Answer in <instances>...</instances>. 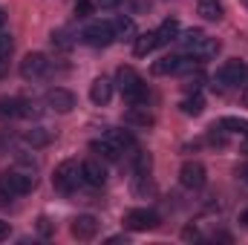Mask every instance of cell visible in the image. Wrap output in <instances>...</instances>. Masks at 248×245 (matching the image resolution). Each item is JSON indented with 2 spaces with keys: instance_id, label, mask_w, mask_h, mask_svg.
<instances>
[{
  "instance_id": "cell-16",
  "label": "cell",
  "mask_w": 248,
  "mask_h": 245,
  "mask_svg": "<svg viewBox=\"0 0 248 245\" xmlns=\"http://www.w3.org/2000/svg\"><path fill=\"white\" fill-rule=\"evenodd\" d=\"M20 116H23V101L3 95V98H0V122H15V119H20Z\"/></svg>"
},
{
  "instance_id": "cell-4",
  "label": "cell",
  "mask_w": 248,
  "mask_h": 245,
  "mask_svg": "<svg viewBox=\"0 0 248 245\" xmlns=\"http://www.w3.org/2000/svg\"><path fill=\"white\" fill-rule=\"evenodd\" d=\"M81 41L87 46H110L116 41V32H113V23H90L84 32H81Z\"/></svg>"
},
{
  "instance_id": "cell-40",
  "label": "cell",
  "mask_w": 248,
  "mask_h": 245,
  "mask_svg": "<svg viewBox=\"0 0 248 245\" xmlns=\"http://www.w3.org/2000/svg\"><path fill=\"white\" fill-rule=\"evenodd\" d=\"M240 222H243V225H246V228H248V208H246V211H243V214H240Z\"/></svg>"
},
{
  "instance_id": "cell-34",
  "label": "cell",
  "mask_w": 248,
  "mask_h": 245,
  "mask_svg": "<svg viewBox=\"0 0 248 245\" xmlns=\"http://www.w3.org/2000/svg\"><path fill=\"white\" fill-rule=\"evenodd\" d=\"M52 44H58L61 49H69V41H66V35H63V32H55V35H52Z\"/></svg>"
},
{
  "instance_id": "cell-14",
  "label": "cell",
  "mask_w": 248,
  "mask_h": 245,
  "mask_svg": "<svg viewBox=\"0 0 248 245\" xmlns=\"http://www.w3.org/2000/svg\"><path fill=\"white\" fill-rule=\"evenodd\" d=\"M124 122H127V124H136V127H150L156 119H153V113H150L144 104H133V107L124 113Z\"/></svg>"
},
{
  "instance_id": "cell-6",
  "label": "cell",
  "mask_w": 248,
  "mask_h": 245,
  "mask_svg": "<svg viewBox=\"0 0 248 245\" xmlns=\"http://www.w3.org/2000/svg\"><path fill=\"white\" fill-rule=\"evenodd\" d=\"M179 182H182V187H187V190L205 187V182H208L205 165H202V162H185L182 170H179Z\"/></svg>"
},
{
  "instance_id": "cell-8",
  "label": "cell",
  "mask_w": 248,
  "mask_h": 245,
  "mask_svg": "<svg viewBox=\"0 0 248 245\" xmlns=\"http://www.w3.org/2000/svg\"><path fill=\"white\" fill-rule=\"evenodd\" d=\"M0 176H3V182L9 184V190H12L15 196H26V193L35 187V176L20 173V170H9V173H0Z\"/></svg>"
},
{
  "instance_id": "cell-23",
  "label": "cell",
  "mask_w": 248,
  "mask_h": 245,
  "mask_svg": "<svg viewBox=\"0 0 248 245\" xmlns=\"http://www.w3.org/2000/svg\"><path fill=\"white\" fill-rule=\"evenodd\" d=\"M202 84H205V75H202V69L196 66V69H190V72L185 75L182 90H185L187 95H193V92H199V90H202Z\"/></svg>"
},
{
  "instance_id": "cell-42",
  "label": "cell",
  "mask_w": 248,
  "mask_h": 245,
  "mask_svg": "<svg viewBox=\"0 0 248 245\" xmlns=\"http://www.w3.org/2000/svg\"><path fill=\"white\" fill-rule=\"evenodd\" d=\"M3 23H6V12L0 9V26H3Z\"/></svg>"
},
{
  "instance_id": "cell-11",
  "label": "cell",
  "mask_w": 248,
  "mask_h": 245,
  "mask_svg": "<svg viewBox=\"0 0 248 245\" xmlns=\"http://www.w3.org/2000/svg\"><path fill=\"white\" fill-rule=\"evenodd\" d=\"M46 104H49L55 113H69V110L75 107V95H72L69 90L55 87V90H49V92H46Z\"/></svg>"
},
{
  "instance_id": "cell-5",
  "label": "cell",
  "mask_w": 248,
  "mask_h": 245,
  "mask_svg": "<svg viewBox=\"0 0 248 245\" xmlns=\"http://www.w3.org/2000/svg\"><path fill=\"white\" fill-rule=\"evenodd\" d=\"M159 225V214L156 211H147V208H133L124 214V228L130 231H150Z\"/></svg>"
},
{
  "instance_id": "cell-21",
  "label": "cell",
  "mask_w": 248,
  "mask_h": 245,
  "mask_svg": "<svg viewBox=\"0 0 248 245\" xmlns=\"http://www.w3.org/2000/svg\"><path fill=\"white\" fill-rule=\"evenodd\" d=\"M26 144H32V147H46L49 141H52V133L49 130H44V127H32V130H26Z\"/></svg>"
},
{
  "instance_id": "cell-12",
  "label": "cell",
  "mask_w": 248,
  "mask_h": 245,
  "mask_svg": "<svg viewBox=\"0 0 248 245\" xmlns=\"http://www.w3.org/2000/svg\"><path fill=\"white\" fill-rule=\"evenodd\" d=\"M110 98H113V84H110V78H104V75L95 78L93 87H90V101L98 104V107H104Z\"/></svg>"
},
{
  "instance_id": "cell-33",
  "label": "cell",
  "mask_w": 248,
  "mask_h": 245,
  "mask_svg": "<svg viewBox=\"0 0 248 245\" xmlns=\"http://www.w3.org/2000/svg\"><path fill=\"white\" fill-rule=\"evenodd\" d=\"M38 231H41L44 237H49V234H52V222H49L46 216H41V219H38Z\"/></svg>"
},
{
  "instance_id": "cell-1",
  "label": "cell",
  "mask_w": 248,
  "mask_h": 245,
  "mask_svg": "<svg viewBox=\"0 0 248 245\" xmlns=\"http://www.w3.org/2000/svg\"><path fill=\"white\" fill-rule=\"evenodd\" d=\"M116 81H119V90H122V95L130 101V104H144V98H147V90H144V81H141V75H139L133 66H122V69L116 72Z\"/></svg>"
},
{
  "instance_id": "cell-20",
  "label": "cell",
  "mask_w": 248,
  "mask_h": 245,
  "mask_svg": "<svg viewBox=\"0 0 248 245\" xmlns=\"http://www.w3.org/2000/svg\"><path fill=\"white\" fill-rule=\"evenodd\" d=\"M199 15L205 17V20H219L222 15H225V9H222V3L219 0H199Z\"/></svg>"
},
{
  "instance_id": "cell-39",
  "label": "cell",
  "mask_w": 248,
  "mask_h": 245,
  "mask_svg": "<svg viewBox=\"0 0 248 245\" xmlns=\"http://www.w3.org/2000/svg\"><path fill=\"white\" fill-rule=\"evenodd\" d=\"M240 179L248 184V165H243V168H240Z\"/></svg>"
},
{
  "instance_id": "cell-28",
  "label": "cell",
  "mask_w": 248,
  "mask_h": 245,
  "mask_svg": "<svg viewBox=\"0 0 248 245\" xmlns=\"http://www.w3.org/2000/svg\"><path fill=\"white\" fill-rule=\"evenodd\" d=\"M202 38H205V32H202V29H187L185 35H182V38H176V41H182V44H185V49L190 52V49H193Z\"/></svg>"
},
{
  "instance_id": "cell-25",
  "label": "cell",
  "mask_w": 248,
  "mask_h": 245,
  "mask_svg": "<svg viewBox=\"0 0 248 245\" xmlns=\"http://www.w3.org/2000/svg\"><path fill=\"white\" fill-rule=\"evenodd\" d=\"M219 127H222L225 133H240V136H246V133H248V122H246V119H234V116L219 119Z\"/></svg>"
},
{
  "instance_id": "cell-9",
  "label": "cell",
  "mask_w": 248,
  "mask_h": 245,
  "mask_svg": "<svg viewBox=\"0 0 248 245\" xmlns=\"http://www.w3.org/2000/svg\"><path fill=\"white\" fill-rule=\"evenodd\" d=\"M81 179L90 184V187H101V184L107 182V168L98 159H87L81 165Z\"/></svg>"
},
{
  "instance_id": "cell-41",
  "label": "cell",
  "mask_w": 248,
  "mask_h": 245,
  "mask_svg": "<svg viewBox=\"0 0 248 245\" xmlns=\"http://www.w3.org/2000/svg\"><path fill=\"white\" fill-rule=\"evenodd\" d=\"M243 104H246V107H248V87H246V90H243Z\"/></svg>"
},
{
  "instance_id": "cell-26",
  "label": "cell",
  "mask_w": 248,
  "mask_h": 245,
  "mask_svg": "<svg viewBox=\"0 0 248 245\" xmlns=\"http://www.w3.org/2000/svg\"><path fill=\"white\" fill-rule=\"evenodd\" d=\"M107 138H110V141H116L122 150H127V147H136V141H133V136H130L127 130H110V133H107Z\"/></svg>"
},
{
  "instance_id": "cell-36",
  "label": "cell",
  "mask_w": 248,
  "mask_h": 245,
  "mask_svg": "<svg viewBox=\"0 0 248 245\" xmlns=\"http://www.w3.org/2000/svg\"><path fill=\"white\" fill-rule=\"evenodd\" d=\"M95 3H98L101 9H116V6H119L122 0H95Z\"/></svg>"
},
{
  "instance_id": "cell-35",
  "label": "cell",
  "mask_w": 248,
  "mask_h": 245,
  "mask_svg": "<svg viewBox=\"0 0 248 245\" xmlns=\"http://www.w3.org/2000/svg\"><path fill=\"white\" fill-rule=\"evenodd\" d=\"M182 237H185V240H199V231H196L193 225H187L185 231H182Z\"/></svg>"
},
{
  "instance_id": "cell-3",
  "label": "cell",
  "mask_w": 248,
  "mask_h": 245,
  "mask_svg": "<svg viewBox=\"0 0 248 245\" xmlns=\"http://www.w3.org/2000/svg\"><path fill=\"white\" fill-rule=\"evenodd\" d=\"M78 182H84L81 179V168L72 162V159H66L61 162L58 168H55V176H52V184H55V190H61V193H72Z\"/></svg>"
},
{
  "instance_id": "cell-22",
  "label": "cell",
  "mask_w": 248,
  "mask_h": 245,
  "mask_svg": "<svg viewBox=\"0 0 248 245\" xmlns=\"http://www.w3.org/2000/svg\"><path fill=\"white\" fill-rule=\"evenodd\" d=\"M113 32H116L119 41H133V35H136V23H133L130 17H116V20H113Z\"/></svg>"
},
{
  "instance_id": "cell-30",
  "label": "cell",
  "mask_w": 248,
  "mask_h": 245,
  "mask_svg": "<svg viewBox=\"0 0 248 245\" xmlns=\"http://www.w3.org/2000/svg\"><path fill=\"white\" fill-rule=\"evenodd\" d=\"M12 49H15V41H12V35L0 32V58H9V55H12Z\"/></svg>"
},
{
  "instance_id": "cell-29",
  "label": "cell",
  "mask_w": 248,
  "mask_h": 245,
  "mask_svg": "<svg viewBox=\"0 0 248 245\" xmlns=\"http://www.w3.org/2000/svg\"><path fill=\"white\" fill-rule=\"evenodd\" d=\"M208 141H211L214 147H225V141H228V138H225V130H222L219 124H214V127L208 130Z\"/></svg>"
},
{
  "instance_id": "cell-27",
  "label": "cell",
  "mask_w": 248,
  "mask_h": 245,
  "mask_svg": "<svg viewBox=\"0 0 248 245\" xmlns=\"http://www.w3.org/2000/svg\"><path fill=\"white\" fill-rule=\"evenodd\" d=\"M133 168H136V173H147L150 170V156L133 147Z\"/></svg>"
},
{
  "instance_id": "cell-10",
  "label": "cell",
  "mask_w": 248,
  "mask_h": 245,
  "mask_svg": "<svg viewBox=\"0 0 248 245\" xmlns=\"http://www.w3.org/2000/svg\"><path fill=\"white\" fill-rule=\"evenodd\" d=\"M69 231H72V237H75V240H93V237H95V231H98V219H95V216H90V214L75 216V219H72V225H69Z\"/></svg>"
},
{
  "instance_id": "cell-37",
  "label": "cell",
  "mask_w": 248,
  "mask_h": 245,
  "mask_svg": "<svg viewBox=\"0 0 248 245\" xmlns=\"http://www.w3.org/2000/svg\"><path fill=\"white\" fill-rule=\"evenodd\" d=\"M6 237H9V222L0 219V240H6Z\"/></svg>"
},
{
  "instance_id": "cell-15",
  "label": "cell",
  "mask_w": 248,
  "mask_h": 245,
  "mask_svg": "<svg viewBox=\"0 0 248 245\" xmlns=\"http://www.w3.org/2000/svg\"><path fill=\"white\" fill-rule=\"evenodd\" d=\"M217 52H219V41H217V38H208V35L190 49V55H193L196 61H208V58H214Z\"/></svg>"
},
{
  "instance_id": "cell-17",
  "label": "cell",
  "mask_w": 248,
  "mask_h": 245,
  "mask_svg": "<svg viewBox=\"0 0 248 245\" xmlns=\"http://www.w3.org/2000/svg\"><path fill=\"white\" fill-rule=\"evenodd\" d=\"M176 38H179V20H173V17L165 20V23L156 29V44H159V46H168V44L176 41Z\"/></svg>"
},
{
  "instance_id": "cell-19",
  "label": "cell",
  "mask_w": 248,
  "mask_h": 245,
  "mask_svg": "<svg viewBox=\"0 0 248 245\" xmlns=\"http://www.w3.org/2000/svg\"><path fill=\"white\" fill-rule=\"evenodd\" d=\"M179 66H182V58L162 55L159 61H153V75H173V72H179Z\"/></svg>"
},
{
  "instance_id": "cell-13",
  "label": "cell",
  "mask_w": 248,
  "mask_h": 245,
  "mask_svg": "<svg viewBox=\"0 0 248 245\" xmlns=\"http://www.w3.org/2000/svg\"><path fill=\"white\" fill-rule=\"evenodd\" d=\"M90 150L98 156V159H104V162H119V156H122L124 150L116 144V141H110V138H101V141H93L90 144Z\"/></svg>"
},
{
  "instance_id": "cell-31",
  "label": "cell",
  "mask_w": 248,
  "mask_h": 245,
  "mask_svg": "<svg viewBox=\"0 0 248 245\" xmlns=\"http://www.w3.org/2000/svg\"><path fill=\"white\" fill-rule=\"evenodd\" d=\"M90 12H93V3L90 0H78L75 3V15L78 17H90Z\"/></svg>"
},
{
  "instance_id": "cell-18",
  "label": "cell",
  "mask_w": 248,
  "mask_h": 245,
  "mask_svg": "<svg viewBox=\"0 0 248 245\" xmlns=\"http://www.w3.org/2000/svg\"><path fill=\"white\" fill-rule=\"evenodd\" d=\"M136 44H133V52L139 55V58H144L147 52H153L159 44H156V32H141V35H136L133 38Z\"/></svg>"
},
{
  "instance_id": "cell-24",
  "label": "cell",
  "mask_w": 248,
  "mask_h": 245,
  "mask_svg": "<svg viewBox=\"0 0 248 245\" xmlns=\"http://www.w3.org/2000/svg\"><path fill=\"white\" fill-rule=\"evenodd\" d=\"M179 107H182V113H185V116H202V110H205V101L199 98V92H193V95H187Z\"/></svg>"
},
{
  "instance_id": "cell-38",
  "label": "cell",
  "mask_w": 248,
  "mask_h": 245,
  "mask_svg": "<svg viewBox=\"0 0 248 245\" xmlns=\"http://www.w3.org/2000/svg\"><path fill=\"white\" fill-rule=\"evenodd\" d=\"M6 69H9V58H0V78L6 75Z\"/></svg>"
},
{
  "instance_id": "cell-2",
  "label": "cell",
  "mask_w": 248,
  "mask_h": 245,
  "mask_svg": "<svg viewBox=\"0 0 248 245\" xmlns=\"http://www.w3.org/2000/svg\"><path fill=\"white\" fill-rule=\"evenodd\" d=\"M246 75H248V66L243 61H225L214 75V90H228L234 84H243Z\"/></svg>"
},
{
  "instance_id": "cell-32",
  "label": "cell",
  "mask_w": 248,
  "mask_h": 245,
  "mask_svg": "<svg viewBox=\"0 0 248 245\" xmlns=\"http://www.w3.org/2000/svg\"><path fill=\"white\" fill-rule=\"evenodd\" d=\"M12 199H15V193L9 190V184L3 182V176H0V205H9Z\"/></svg>"
},
{
  "instance_id": "cell-7",
  "label": "cell",
  "mask_w": 248,
  "mask_h": 245,
  "mask_svg": "<svg viewBox=\"0 0 248 245\" xmlns=\"http://www.w3.org/2000/svg\"><path fill=\"white\" fill-rule=\"evenodd\" d=\"M46 69H49V61H46V55H44V52H29V55L20 61V75H23L26 81L41 78Z\"/></svg>"
},
{
  "instance_id": "cell-43",
  "label": "cell",
  "mask_w": 248,
  "mask_h": 245,
  "mask_svg": "<svg viewBox=\"0 0 248 245\" xmlns=\"http://www.w3.org/2000/svg\"><path fill=\"white\" fill-rule=\"evenodd\" d=\"M243 150L248 153V133H246V141H243Z\"/></svg>"
}]
</instances>
